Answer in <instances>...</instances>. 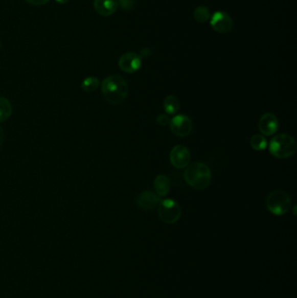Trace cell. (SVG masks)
Here are the masks:
<instances>
[{"label": "cell", "instance_id": "cell-1", "mask_svg": "<svg viewBox=\"0 0 297 298\" xmlns=\"http://www.w3.org/2000/svg\"><path fill=\"white\" fill-rule=\"evenodd\" d=\"M129 88L127 81L119 75H111L106 78L101 85L104 98L109 103L117 105L126 99Z\"/></svg>", "mask_w": 297, "mask_h": 298}, {"label": "cell", "instance_id": "cell-2", "mask_svg": "<svg viewBox=\"0 0 297 298\" xmlns=\"http://www.w3.org/2000/svg\"><path fill=\"white\" fill-rule=\"evenodd\" d=\"M184 179L189 186L203 190L210 185L212 174L209 167L201 163H193L189 166L184 173Z\"/></svg>", "mask_w": 297, "mask_h": 298}, {"label": "cell", "instance_id": "cell-3", "mask_svg": "<svg viewBox=\"0 0 297 298\" xmlns=\"http://www.w3.org/2000/svg\"><path fill=\"white\" fill-rule=\"evenodd\" d=\"M270 154L278 159H286L293 156L296 152V143L294 138L283 133L275 136L269 143Z\"/></svg>", "mask_w": 297, "mask_h": 298}, {"label": "cell", "instance_id": "cell-4", "mask_svg": "<svg viewBox=\"0 0 297 298\" xmlns=\"http://www.w3.org/2000/svg\"><path fill=\"white\" fill-rule=\"evenodd\" d=\"M266 204L272 214L276 216H283L290 210L291 199L285 191L276 190L269 194Z\"/></svg>", "mask_w": 297, "mask_h": 298}, {"label": "cell", "instance_id": "cell-5", "mask_svg": "<svg viewBox=\"0 0 297 298\" xmlns=\"http://www.w3.org/2000/svg\"><path fill=\"white\" fill-rule=\"evenodd\" d=\"M158 215L162 221L168 224L175 223L181 215L179 204L171 199L161 201L158 206Z\"/></svg>", "mask_w": 297, "mask_h": 298}, {"label": "cell", "instance_id": "cell-6", "mask_svg": "<svg viewBox=\"0 0 297 298\" xmlns=\"http://www.w3.org/2000/svg\"><path fill=\"white\" fill-rule=\"evenodd\" d=\"M172 133L179 137H185L190 134L193 130V122L188 116L179 114L170 121Z\"/></svg>", "mask_w": 297, "mask_h": 298}, {"label": "cell", "instance_id": "cell-7", "mask_svg": "<svg viewBox=\"0 0 297 298\" xmlns=\"http://www.w3.org/2000/svg\"><path fill=\"white\" fill-rule=\"evenodd\" d=\"M210 25L216 33H230L233 27V20L225 12H216L210 18Z\"/></svg>", "mask_w": 297, "mask_h": 298}, {"label": "cell", "instance_id": "cell-8", "mask_svg": "<svg viewBox=\"0 0 297 298\" xmlns=\"http://www.w3.org/2000/svg\"><path fill=\"white\" fill-rule=\"evenodd\" d=\"M190 159L191 154L185 146L178 145L171 150V164L176 169H184L187 166H189Z\"/></svg>", "mask_w": 297, "mask_h": 298}, {"label": "cell", "instance_id": "cell-9", "mask_svg": "<svg viewBox=\"0 0 297 298\" xmlns=\"http://www.w3.org/2000/svg\"><path fill=\"white\" fill-rule=\"evenodd\" d=\"M119 66L127 74H133L142 66V58L135 53H127L119 59Z\"/></svg>", "mask_w": 297, "mask_h": 298}, {"label": "cell", "instance_id": "cell-10", "mask_svg": "<svg viewBox=\"0 0 297 298\" xmlns=\"http://www.w3.org/2000/svg\"><path fill=\"white\" fill-rule=\"evenodd\" d=\"M258 127H259L260 132L262 134L273 135V133H277L279 127L278 119L273 113L267 112L260 119Z\"/></svg>", "mask_w": 297, "mask_h": 298}, {"label": "cell", "instance_id": "cell-11", "mask_svg": "<svg viewBox=\"0 0 297 298\" xmlns=\"http://www.w3.org/2000/svg\"><path fill=\"white\" fill-rule=\"evenodd\" d=\"M161 202V198L155 193L152 192L150 190H146L141 193L136 199V203L139 207L143 210H153Z\"/></svg>", "mask_w": 297, "mask_h": 298}, {"label": "cell", "instance_id": "cell-12", "mask_svg": "<svg viewBox=\"0 0 297 298\" xmlns=\"http://www.w3.org/2000/svg\"><path fill=\"white\" fill-rule=\"evenodd\" d=\"M118 6L117 0H95L94 2L95 11L104 17L115 13V11L118 9Z\"/></svg>", "mask_w": 297, "mask_h": 298}, {"label": "cell", "instance_id": "cell-13", "mask_svg": "<svg viewBox=\"0 0 297 298\" xmlns=\"http://www.w3.org/2000/svg\"><path fill=\"white\" fill-rule=\"evenodd\" d=\"M153 186H154L156 194L159 195V197H164L168 195L170 190V181L165 175L161 174L155 178Z\"/></svg>", "mask_w": 297, "mask_h": 298}, {"label": "cell", "instance_id": "cell-14", "mask_svg": "<svg viewBox=\"0 0 297 298\" xmlns=\"http://www.w3.org/2000/svg\"><path fill=\"white\" fill-rule=\"evenodd\" d=\"M164 109L168 114H174L176 113L179 109V101L178 98L174 95H169L166 98L163 102Z\"/></svg>", "mask_w": 297, "mask_h": 298}, {"label": "cell", "instance_id": "cell-15", "mask_svg": "<svg viewBox=\"0 0 297 298\" xmlns=\"http://www.w3.org/2000/svg\"><path fill=\"white\" fill-rule=\"evenodd\" d=\"M12 112V104L7 99L0 97V122H4L11 117Z\"/></svg>", "mask_w": 297, "mask_h": 298}, {"label": "cell", "instance_id": "cell-16", "mask_svg": "<svg viewBox=\"0 0 297 298\" xmlns=\"http://www.w3.org/2000/svg\"><path fill=\"white\" fill-rule=\"evenodd\" d=\"M194 19L197 21L198 23H206L207 21L210 20L211 15L209 10L205 6H199L196 9L194 10Z\"/></svg>", "mask_w": 297, "mask_h": 298}, {"label": "cell", "instance_id": "cell-17", "mask_svg": "<svg viewBox=\"0 0 297 298\" xmlns=\"http://www.w3.org/2000/svg\"><path fill=\"white\" fill-rule=\"evenodd\" d=\"M99 86H100V80L96 77L86 78L81 83V88L86 93L95 91Z\"/></svg>", "mask_w": 297, "mask_h": 298}, {"label": "cell", "instance_id": "cell-18", "mask_svg": "<svg viewBox=\"0 0 297 298\" xmlns=\"http://www.w3.org/2000/svg\"><path fill=\"white\" fill-rule=\"evenodd\" d=\"M250 144L255 150L262 151L267 148L268 143H267V140L265 139L264 136L261 135V134H256L250 140Z\"/></svg>", "mask_w": 297, "mask_h": 298}, {"label": "cell", "instance_id": "cell-19", "mask_svg": "<svg viewBox=\"0 0 297 298\" xmlns=\"http://www.w3.org/2000/svg\"><path fill=\"white\" fill-rule=\"evenodd\" d=\"M118 5L121 6L122 9L130 10L132 9L134 6V1L133 0H117Z\"/></svg>", "mask_w": 297, "mask_h": 298}, {"label": "cell", "instance_id": "cell-20", "mask_svg": "<svg viewBox=\"0 0 297 298\" xmlns=\"http://www.w3.org/2000/svg\"><path fill=\"white\" fill-rule=\"evenodd\" d=\"M156 121H157V123L161 126H167L170 123L171 120L169 116H167V114H161L157 117Z\"/></svg>", "mask_w": 297, "mask_h": 298}, {"label": "cell", "instance_id": "cell-21", "mask_svg": "<svg viewBox=\"0 0 297 298\" xmlns=\"http://www.w3.org/2000/svg\"><path fill=\"white\" fill-rule=\"evenodd\" d=\"M50 0H27V2L30 4V5H33V6H43V5H45L48 4Z\"/></svg>", "mask_w": 297, "mask_h": 298}, {"label": "cell", "instance_id": "cell-22", "mask_svg": "<svg viewBox=\"0 0 297 298\" xmlns=\"http://www.w3.org/2000/svg\"><path fill=\"white\" fill-rule=\"evenodd\" d=\"M151 54V51L148 49V48H144L143 50H142L141 52V54H139L141 58H144V59H147L149 57V55Z\"/></svg>", "mask_w": 297, "mask_h": 298}, {"label": "cell", "instance_id": "cell-23", "mask_svg": "<svg viewBox=\"0 0 297 298\" xmlns=\"http://www.w3.org/2000/svg\"><path fill=\"white\" fill-rule=\"evenodd\" d=\"M4 139H5V132H4L3 128L0 127V147H1V145L3 144Z\"/></svg>", "mask_w": 297, "mask_h": 298}, {"label": "cell", "instance_id": "cell-24", "mask_svg": "<svg viewBox=\"0 0 297 298\" xmlns=\"http://www.w3.org/2000/svg\"><path fill=\"white\" fill-rule=\"evenodd\" d=\"M57 3L60 4V5H64V4L67 3L69 0H55Z\"/></svg>", "mask_w": 297, "mask_h": 298}, {"label": "cell", "instance_id": "cell-25", "mask_svg": "<svg viewBox=\"0 0 297 298\" xmlns=\"http://www.w3.org/2000/svg\"><path fill=\"white\" fill-rule=\"evenodd\" d=\"M0 49H1V43H0Z\"/></svg>", "mask_w": 297, "mask_h": 298}]
</instances>
